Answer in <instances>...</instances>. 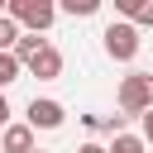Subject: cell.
Listing matches in <instances>:
<instances>
[{
  "label": "cell",
  "mask_w": 153,
  "mask_h": 153,
  "mask_svg": "<svg viewBox=\"0 0 153 153\" xmlns=\"http://www.w3.org/2000/svg\"><path fill=\"white\" fill-rule=\"evenodd\" d=\"M153 110V72H129L120 81V115H148Z\"/></svg>",
  "instance_id": "cell-2"
},
{
  "label": "cell",
  "mask_w": 153,
  "mask_h": 153,
  "mask_svg": "<svg viewBox=\"0 0 153 153\" xmlns=\"http://www.w3.org/2000/svg\"><path fill=\"white\" fill-rule=\"evenodd\" d=\"M143 143H153V110L143 115Z\"/></svg>",
  "instance_id": "cell-15"
},
{
  "label": "cell",
  "mask_w": 153,
  "mask_h": 153,
  "mask_svg": "<svg viewBox=\"0 0 153 153\" xmlns=\"http://www.w3.org/2000/svg\"><path fill=\"white\" fill-rule=\"evenodd\" d=\"M5 14H10L24 33H48L53 19H57V5H53V0H10Z\"/></svg>",
  "instance_id": "cell-1"
},
{
  "label": "cell",
  "mask_w": 153,
  "mask_h": 153,
  "mask_svg": "<svg viewBox=\"0 0 153 153\" xmlns=\"http://www.w3.org/2000/svg\"><path fill=\"white\" fill-rule=\"evenodd\" d=\"M105 57L110 62H134L139 57V48H143V38H139V29L129 24V19H115V24H105Z\"/></svg>",
  "instance_id": "cell-3"
},
{
  "label": "cell",
  "mask_w": 153,
  "mask_h": 153,
  "mask_svg": "<svg viewBox=\"0 0 153 153\" xmlns=\"http://www.w3.org/2000/svg\"><path fill=\"white\" fill-rule=\"evenodd\" d=\"M62 120H67V110H62V100H53V96H33L29 100V110H24V124L38 134V129H62Z\"/></svg>",
  "instance_id": "cell-4"
},
{
  "label": "cell",
  "mask_w": 153,
  "mask_h": 153,
  "mask_svg": "<svg viewBox=\"0 0 153 153\" xmlns=\"http://www.w3.org/2000/svg\"><path fill=\"white\" fill-rule=\"evenodd\" d=\"M33 153H43V148H33Z\"/></svg>",
  "instance_id": "cell-16"
},
{
  "label": "cell",
  "mask_w": 153,
  "mask_h": 153,
  "mask_svg": "<svg viewBox=\"0 0 153 153\" xmlns=\"http://www.w3.org/2000/svg\"><path fill=\"white\" fill-rule=\"evenodd\" d=\"M43 48H48V38H38V33H24V38H19V48H14V57H19V62H29V57H38Z\"/></svg>",
  "instance_id": "cell-10"
},
{
  "label": "cell",
  "mask_w": 153,
  "mask_h": 153,
  "mask_svg": "<svg viewBox=\"0 0 153 153\" xmlns=\"http://www.w3.org/2000/svg\"><path fill=\"white\" fill-rule=\"evenodd\" d=\"M96 10H100V0H62V14H72V19H86Z\"/></svg>",
  "instance_id": "cell-12"
},
{
  "label": "cell",
  "mask_w": 153,
  "mask_h": 153,
  "mask_svg": "<svg viewBox=\"0 0 153 153\" xmlns=\"http://www.w3.org/2000/svg\"><path fill=\"white\" fill-rule=\"evenodd\" d=\"M24 72H29V76H38V81H57V76H62V53L48 43L38 57H29V62H24Z\"/></svg>",
  "instance_id": "cell-5"
},
{
  "label": "cell",
  "mask_w": 153,
  "mask_h": 153,
  "mask_svg": "<svg viewBox=\"0 0 153 153\" xmlns=\"http://www.w3.org/2000/svg\"><path fill=\"white\" fill-rule=\"evenodd\" d=\"M110 153H148V143H143V134H120V139H110Z\"/></svg>",
  "instance_id": "cell-11"
},
{
  "label": "cell",
  "mask_w": 153,
  "mask_h": 153,
  "mask_svg": "<svg viewBox=\"0 0 153 153\" xmlns=\"http://www.w3.org/2000/svg\"><path fill=\"white\" fill-rule=\"evenodd\" d=\"M14 120H10V100H5V91H0V129H10Z\"/></svg>",
  "instance_id": "cell-14"
},
{
  "label": "cell",
  "mask_w": 153,
  "mask_h": 153,
  "mask_svg": "<svg viewBox=\"0 0 153 153\" xmlns=\"http://www.w3.org/2000/svg\"><path fill=\"white\" fill-rule=\"evenodd\" d=\"M115 14L134 29H153V0H115Z\"/></svg>",
  "instance_id": "cell-6"
},
{
  "label": "cell",
  "mask_w": 153,
  "mask_h": 153,
  "mask_svg": "<svg viewBox=\"0 0 153 153\" xmlns=\"http://www.w3.org/2000/svg\"><path fill=\"white\" fill-rule=\"evenodd\" d=\"M0 148H5V153H33V129H29V124L0 129Z\"/></svg>",
  "instance_id": "cell-7"
},
{
  "label": "cell",
  "mask_w": 153,
  "mask_h": 153,
  "mask_svg": "<svg viewBox=\"0 0 153 153\" xmlns=\"http://www.w3.org/2000/svg\"><path fill=\"white\" fill-rule=\"evenodd\" d=\"M0 153H5V148H0Z\"/></svg>",
  "instance_id": "cell-17"
},
{
  "label": "cell",
  "mask_w": 153,
  "mask_h": 153,
  "mask_svg": "<svg viewBox=\"0 0 153 153\" xmlns=\"http://www.w3.org/2000/svg\"><path fill=\"white\" fill-rule=\"evenodd\" d=\"M76 153H110L105 143H96V139H86V143H76Z\"/></svg>",
  "instance_id": "cell-13"
},
{
  "label": "cell",
  "mask_w": 153,
  "mask_h": 153,
  "mask_svg": "<svg viewBox=\"0 0 153 153\" xmlns=\"http://www.w3.org/2000/svg\"><path fill=\"white\" fill-rule=\"evenodd\" d=\"M19 72H24V62H19L14 53H0V91H5V86H14V81H19Z\"/></svg>",
  "instance_id": "cell-9"
},
{
  "label": "cell",
  "mask_w": 153,
  "mask_h": 153,
  "mask_svg": "<svg viewBox=\"0 0 153 153\" xmlns=\"http://www.w3.org/2000/svg\"><path fill=\"white\" fill-rule=\"evenodd\" d=\"M19 38H24V29H19L10 14H0V53H14V48H19Z\"/></svg>",
  "instance_id": "cell-8"
}]
</instances>
